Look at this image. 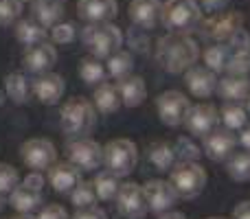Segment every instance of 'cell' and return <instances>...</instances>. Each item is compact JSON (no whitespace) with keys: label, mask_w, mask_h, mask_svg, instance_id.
I'll return each instance as SVG.
<instances>
[{"label":"cell","mask_w":250,"mask_h":219,"mask_svg":"<svg viewBox=\"0 0 250 219\" xmlns=\"http://www.w3.org/2000/svg\"><path fill=\"white\" fill-rule=\"evenodd\" d=\"M198 57H200L198 42L193 38H189L187 33L169 31V35L160 38L158 46H156V61L171 75L187 73L191 66H195Z\"/></svg>","instance_id":"obj_1"},{"label":"cell","mask_w":250,"mask_h":219,"mask_svg":"<svg viewBox=\"0 0 250 219\" xmlns=\"http://www.w3.org/2000/svg\"><path fill=\"white\" fill-rule=\"evenodd\" d=\"M62 129L66 136L70 138H83L95 129L97 123V108L92 101L83 99V97H75L64 103L60 112Z\"/></svg>","instance_id":"obj_2"},{"label":"cell","mask_w":250,"mask_h":219,"mask_svg":"<svg viewBox=\"0 0 250 219\" xmlns=\"http://www.w3.org/2000/svg\"><path fill=\"white\" fill-rule=\"evenodd\" d=\"M82 42L99 60H108L123 46V33L112 22H90L82 31Z\"/></svg>","instance_id":"obj_3"},{"label":"cell","mask_w":250,"mask_h":219,"mask_svg":"<svg viewBox=\"0 0 250 219\" xmlns=\"http://www.w3.org/2000/svg\"><path fill=\"white\" fill-rule=\"evenodd\" d=\"M169 182L173 184L180 198L193 199L207 186V171L198 160H178L169 171Z\"/></svg>","instance_id":"obj_4"},{"label":"cell","mask_w":250,"mask_h":219,"mask_svg":"<svg viewBox=\"0 0 250 219\" xmlns=\"http://www.w3.org/2000/svg\"><path fill=\"white\" fill-rule=\"evenodd\" d=\"M104 164L117 178H127L138 164V149L127 138H114L104 147Z\"/></svg>","instance_id":"obj_5"},{"label":"cell","mask_w":250,"mask_h":219,"mask_svg":"<svg viewBox=\"0 0 250 219\" xmlns=\"http://www.w3.org/2000/svg\"><path fill=\"white\" fill-rule=\"evenodd\" d=\"M200 7L195 0H167L163 4V24L173 33H189L200 22Z\"/></svg>","instance_id":"obj_6"},{"label":"cell","mask_w":250,"mask_h":219,"mask_svg":"<svg viewBox=\"0 0 250 219\" xmlns=\"http://www.w3.org/2000/svg\"><path fill=\"white\" fill-rule=\"evenodd\" d=\"M22 162L33 171H46L55 164L57 160V149L48 138H29L26 142H22L20 147Z\"/></svg>","instance_id":"obj_7"},{"label":"cell","mask_w":250,"mask_h":219,"mask_svg":"<svg viewBox=\"0 0 250 219\" xmlns=\"http://www.w3.org/2000/svg\"><path fill=\"white\" fill-rule=\"evenodd\" d=\"M117 208L125 219H143L149 211V204H147V195L143 184L136 182H125L121 184L117 193Z\"/></svg>","instance_id":"obj_8"},{"label":"cell","mask_w":250,"mask_h":219,"mask_svg":"<svg viewBox=\"0 0 250 219\" xmlns=\"http://www.w3.org/2000/svg\"><path fill=\"white\" fill-rule=\"evenodd\" d=\"M189 108H191L189 99L180 90H167L163 95H158V99H156V110H158L160 120L165 125H169V127L185 125V116Z\"/></svg>","instance_id":"obj_9"},{"label":"cell","mask_w":250,"mask_h":219,"mask_svg":"<svg viewBox=\"0 0 250 219\" xmlns=\"http://www.w3.org/2000/svg\"><path fill=\"white\" fill-rule=\"evenodd\" d=\"M68 158L82 171H95L104 164V147L90 138H77L68 145Z\"/></svg>","instance_id":"obj_10"},{"label":"cell","mask_w":250,"mask_h":219,"mask_svg":"<svg viewBox=\"0 0 250 219\" xmlns=\"http://www.w3.org/2000/svg\"><path fill=\"white\" fill-rule=\"evenodd\" d=\"M244 24V16L239 11H215L213 18L204 22V35L215 42H229Z\"/></svg>","instance_id":"obj_11"},{"label":"cell","mask_w":250,"mask_h":219,"mask_svg":"<svg viewBox=\"0 0 250 219\" xmlns=\"http://www.w3.org/2000/svg\"><path fill=\"white\" fill-rule=\"evenodd\" d=\"M217 120H220V112H217L215 105L198 103V105H191L189 112H187L185 127L189 129L191 136L204 138L208 132H213L217 127Z\"/></svg>","instance_id":"obj_12"},{"label":"cell","mask_w":250,"mask_h":219,"mask_svg":"<svg viewBox=\"0 0 250 219\" xmlns=\"http://www.w3.org/2000/svg\"><path fill=\"white\" fill-rule=\"evenodd\" d=\"M202 140H204V154H207V158H211L213 162H222V160L230 158L235 145H237V136H235L233 129H229L226 125L224 127L217 125Z\"/></svg>","instance_id":"obj_13"},{"label":"cell","mask_w":250,"mask_h":219,"mask_svg":"<svg viewBox=\"0 0 250 219\" xmlns=\"http://www.w3.org/2000/svg\"><path fill=\"white\" fill-rule=\"evenodd\" d=\"M145 189V195H147V204H149V211L151 213H167L176 206L178 202V191L173 189L171 182L167 180H147L143 184Z\"/></svg>","instance_id":"obj_14"},{"label":"cell","mask_w":250,"mask_h":219,"mask_svg":"<svg viewBox=\"0 0 250 219\" xmlns=\"http://www.w3.org/2000/svg\"><path fill=\"white\" fill-rule=\"evenodd\" d=\"M57 64V51L53 44H48L46 40L33 46H26L24 55H22V66L24 70L33 75H42V73H51V68Z\"/></svg>","instance_id":"obj_15"},{"label":"cell","mask_w":250,"mask_h":219,"mask_svg":"<svg viewBox=\"0 0 250 219\" xmlns=\"http://www.w3.org/2000/svg\"><path fill=\"white\" fill-rule=\"evenodd\" d=\"M217 73H213L207 66H191L185 73V83L189 92L198 99H208L213 92H217Z\"/></svg>","instance_id":"obj_16"},{"label":"cell","mask_w":250,"mask_h":219,"mask_svg":"<svg viewBox=\"0 0 250 219\" xmlns=\"http://www.w3.org/2000/svg\"><path fill=\"white\" fill-rule=\"evenodd\" d=\"M48 182L57 193L70 195L82 182V169H77L73 162H55L48 169Z\"/></svg>","instance_id":"obj_17"},{"label":"cell","mask_w":250,"mask_h":219,"mask_svg":"<svg viewBox=\"0 0 250 219\" xmlns=\"http://www.w3.org/2000/svg\"><path fill=\"white\" fill-rule=\"evenodd\" d=\"M127 11L129 20L138 29H154L163 18V4H160V0H132Z\"/></svg>","instance_id":"obj_18"},{"label":"cell","mask_w":250,"mask_h":219,"mask_svg":"<svg viewBox=\"0 0 250 219\" xmlns=\"http://www.w3.org/2000/svg\"><path fill=\"white\" fill-rule=\"evenodd\" d=\"M66 83L64 77L57 73H42L33 81V92L44 105H55L64 97Z\"/></svg>","instance_id":"obj_19"},{"label":"cell","mask_w":250,"mask_h":219,"mask_svg":"<svg viewBox=\"0 0 250 219\" xmlns=\"http://www.w3.org/2000/svg\"><path fill=\"white\" fill-rule=\"evenodd\" d=\"M77 13L86 22H110L119 13L117 0H79Z\"/></svg>","instance_id":"obj_20"},{"label":"cell","mask_w":250,"mask_h":219,"mask_svg":"<svg viewBox=\"0 0 250 219\" xmlns=\"http://www.w3.org/2000/svg\"><path fill=\"white\" fill-rule=\"evenodd\" d=\"M117 88H119V95H121V101H123L125 108H138V105L145 103L147 86H145V79H143L141 75L129 73L127 77L117 79Z\"/></svg>","instance_id":"obj_21"},{"label":"cell","mask_w":250,"mask_h":219,"mask_svg":"<svg viewBox=\"0 0 250 219\" xmlns=\"http://www.w3.org/2000/svg\"><path fill=\"white\" fill-rule=\"evenodd\" d=\"M217 95L226 101L239 103V101L250 97V79L246 75H230L229 73L226 77H222L220 81H217Z\"/></svg>","instance_id":"obj_22"},{"label":"cell","mask_w":250,"mask_h":219,"mask_svg":"<svg viewBox=\"0 0 250 219\" xmlns=\"http://www.w3.org/2000/svg\"><path fill=\"white\" fill-rule=\"evenodd\" d=\"M92 99H95L92 103H95L97 112H101V114H114V112L123 105L121 95H119V88L110 81L97 83L95 92H92Z\"/></svg>","instance_id":"obj_23"},{"label":"cell","mask_w":250,"mask_h":219,"mask_svg":"<svg viewBox=\"0 0 250 219\" xmlns=\"http://www.w3.org/2000/svg\"><path fill=\"white\" fill-rule=\"evenodd\" d=\"M9 195H11V198H9V204H11L18 213H33L35 208H40L44 202L42 191L29 189V186H24V184H18Z\"/></svg>","instance_id":"obj_24"},{"label":"cell","mask_w":250,"mask_h":219,"mask_svg":"<svg viewBox=\"0 0 250 219\" xmlns=\"http://www.w3.org/2000/svg\"><path fill=\"white\" fill-rule=\"evenodd\" d=\"M147 158L158 171H171V167L176 164V149L165 140H156L147 149Z\"/></svg>","instance_id":"obj_25"},{"label":"cell","mask_w":250,"mask_h":219,"mask_svg":"<svg viewBox=\"0 0 250 219\" xmlns=\"http://www.w3.org/2000/svg\"><path fill=\"white\" fill-rule=\"evenodd\" d=\"M33 13L40 24L55 26L64 16V4H62V0H35Z\"/></svg>","instance_id":"obj_26"},{"label":"cell","mask_w":250,"mask_h":219,"mask_svg":"<svg viewBox=\"0 0 250 219\" xmlns=\"http://www.w3.org/2000/svg\"><path fill=\"white\" fill-rule=\"evenodd\" d=\"M4 92L7 99H11V103L24 105L29 101V81L22 73H9L4 77Z\"/></svg>","instance_id":"obj_27"},{"label":"cell","mask_w":250,"mask_h":219,"mask_svg":"<svg viewBox=\"0 0 250 219\" xmlns=\"http://www.w3.org/2000/svg\"><path fill=\"white\" fill-rule=\"evenodd\" d=\"M16 38H18V42L24 44V46H33V44H40L46 40V29H44V24H40V22L20 20L16 24Z\"/></svg>","instance_id":"obj_28"},{"label":"cell","mask_w":250,"mask_h":219,"mask_svg":"<svg viewBox=\"0 0 250 219\" xmlns=\"http://www.w3.org/2000/svg\"><path fill=\"white\" fill-rule=\"evenodd\" d=\"M92 184H95V191H97V198L104 199V202H110V199H117V193L119 189H121V184H119V178L114 176L112 171H101L95 176V180H92Z\"/></svg>","instance_id":"obj_29"},{"label":"cell","mask_w":250,"mask_h":219,"mask_svg":"<svg viewBox=\"0 0 250 219\" xmlns=\"http://www.w3.org/2000/svg\"><path fill=\"white\" fill-rule=\"evenodd\" d=\"M79 75H82V79L86 83H90V86H97V83L105 81V75H108V70L104 68V64H101L99 57L90 55V57H82V60H79Z\"/></svg>","instance_id":"obj_30"},{"label":"cell","mask_w":250,"mask_h":219,"mask_svg":"<svg viewBox=\"0 0 250 219\" xmlns=\"http://www.w3.org/2000/svg\"><path fill=\"white\" fill-rule=\"evenodd\" d=\"M229 57H230L229 44L217 42V44H213V46H208L207 51H204V66L211 68L213 73H222V70H226Z\"/></svg>","instance_id":"obj_31"},{"label":"cell","mask_w":250,"mask_h":219,"mask_svg":"<svg viewBox=\"0 0 250 219\" xmlns=\"http://www.w3.org/2000/svg\"><path fill=\"white\" fill-rule=\"evenodd\" d=\"M226 169H229V176L235 182H250V149L239 151V154H230Z\"/></svg>","instance_id":"obj_32"},{"label":"cell","mask_w":250,"mask_h":219,"mask_svg":"<svg viewBox=\"0 0 250 219\" xmlns=\"http://www.w3.org/2000/svg\"><path fill=\"white\" fill-rule=\"evenodd\" d=\"M132 55L127 51H117L114 55L108 57V75L114 79H123L132 73Z\"/></svg>","instance_id":"obj_33"},{"label":"cell","mask_w":250,"mask_h":219,"mask_svg":"<svg viewBox=\"0 0 250 219\" xmlns=\"http://www.w3.org/2000/svg\"><path fill=\"white\" fill-rule=\"evenodd\" d=\"M246 119H248V110H244L239 103L235 101H229V103L222 108V123L226 125L229 129H242L246 125Z\"/></svg>","instance_id":"obj_34"},{"label":"cell","mask_w":250,"mask_h":219,"mask_svg":"<svg viewBox=\"0 0 250 219\" xmlns=\"http://www.w3.org/2000/svg\"><path fill=\"white\" fill-rule=\"evenodd\" d=\"M70 202L77 208H86V206H95L97 202V191L92 182H79V186L70 193Z\"/></svg>","instance_id":"obj_35"},{"label":"cell","mask_w":250,"mask_h":219,"mask_svg":"<svg viewBox=\"0 0 250 219\" xmlns=\"http://www.w3.org/2000/svg\"><path fill=\"white\" fill-rule=\"evenodd\" d=\"M226 73H230V75H248L250 73V48L230 51L229 64H226Z\"/></svg>","instance_id":"obj_36"},{"label":"cell","mask_w":250,"mask_h":219,"mask_svg":"<svg viewBox=\"0 0 250 219\" xmlns=\"http://www.w3.org/2000/svg\"><path fill=\"white\" fill-rule=\"evenodd\" d=\"M20 184V173L16 167L7 162H0V193H11L16 186Z\"/></svg>","instance_id":"obj_37"},{"label":"cell","mask_w":250,"mask_h":219,"mask_svg":"<svg viewBox=\"0 0 250 219\" xmlns=\"http://www.w3.org/2000/svg\"><path fill=\"white\" fill-rule=\"evenodd\" d=\"M22 13V0H0V26H9Z\"/></svg>","instance_id":"obj_38"},{"label":"cell","mask_w":250,"mask_h":219,"mask_svg":"<svg viewBox=\"0 0 250 219\" xmlns=\"http://www.w3.org/2000/svg\"><path fill=\"white\" fill-rule=\"evenodd\" d=\"M173 149H176V156L180 160H198L200 156L204 154V151L200 149V147L195 145L191 138H187V136L178 138V142H176V147H173Z\"/></svg>","instance_id":"obj_39"},{"label":"cell","mask_w":250,"mask_h":219,"mask_svg":"<svg viewBox=\"0 0 250 219\" xmlns=\"http://www.w3.org/2000/svg\"><path fill=\"white\" fill-rule=\"evenodd\" d=\"M75 35H77V31H75L73 22H57L51 29V38L55 44H70L75 40Z\"/></svg>","instance_id":"obj_40"},{"label":"cell","mask_w":250,"mask_h":219,"mask_svg":"<svg viewBox=\"0 0 250 219\" xmlns=\"http://www.w3.org/2000/svg\"><path fill=\"white\" fill-rule=\"evenodd\" d=\"M38 219H68V213L62 204H46L38 213Z\"/></svg>","instance_id":"obj_41"},{"label":"cell","mask_w":250,"mask_h":219,"mask_svg":"<svg viewBox=\"0 0 250 219\" xmlns=\"http://www.w3.org/2000/svg\"><path fill=\"white\" fill-rule=\"evenodd\" d=\"M73 219H108V215L99 206H86V208H77Z\"/></svg>","instance_id":"obj_42"},{"label":"cell","mask_w":250,"mask_h":219,"mask_svg":"<svg viewBox=\"0 0 250 219\" xmlns=\"http://www.w3.org/2000/svg\"><path fill=\"white\" fill-rule=\"evenodd\" d=\"M226 44H229L230 51H242V48H250V35H248L244 29H239L237 33H235Z\"/></svg>","instance_id":"obj_43"},{"label":"cell","mask_w":250,"mask_h":219,"mask_svg":"<svg viewBox=\"0 0 250 219\" xmlns=\"http://www.w3.org/2000/svg\"><path fill=\"white\" fill-rule=\"evenodd\" d=\"M22 184L29 186V189L42 191V186H44V176H42V171H33V173H29V176H26L24 180H22Z\"/></svg>","instance_id":"obj_44"},{"label":"cell","mask_w":250,"mask_h":219,"mask_svg":"<svg viewBox=\"0 0 250 219\" xmlns=\"http://www.w3.org/2000/svg\"><path fill=\"white\" fill-rule=\"evenodd\" d=\"M229 2H230V0H200V4H202L207 11H211V13L222 11V9H224Z\"/></svg>","instance_id":"obj_45"},{"label":"cell","mask_w":250,"mask_h":219,"mask_svg":"<svg viewBox=\"0 0 250 219\" xmlns=\"http://www.w3.org/2000/svg\"><path fill=\"white\" fill-rule=\"evenodd\" d=\"M233 219H250V202H242L235 206Z\"/></svg>","instance_id":"obj_46"},{"label":"cell","mask_w":250,"mask_h":219,"mask_svg":"<svg viewBox=\"0 0 250 219\" xmlns=\"http://www.w3.org/2000/svg\"><path fill=\"white\" fill-rule=\"evenodd\" d=\"M239 142H242L244 149H250V125H244L242 134H239Z\"/></svg>","instance_id":"obj_47"},{"label":"cell","mask_w":250,"mask_h":219,"mask_svg":"<svg viewBox=\"0 0 250 219\" xmlns=\"http://www.w3.org/2000/svg\"><path fill=\"white\" fill-rule=\"evenodd\" d=\"M158 219H187V217L178 211H167V213H160Z\"/></svg>","instance_id":"obj_48"},{"label":"cell","mask_w":250,"mask_h":219,"mask_svg":"<svg viewBox=\"0 0 250 219\" xmlns=\"http://www.w3.org/2000/svg\"><path fill=\"white\" fill-rule=\"evenodd\" d=\"M11 219H38V217H31V213H20V215H16Z\"/></svg>","instance_id":"obj_49"},{"label":"cell","mask_w":250,"mask_h":219,"mask_svg":"<svg viewBox=\"0 0 250 219\" xmlns=\"http://www.w3.org/2000/svg\"><path fill=\"white\" fill-rule=\"evenodd\" d=\"M4 99H7V92H2V90H0V105L4 103Z\"/></svg>","instance_id":"obj_50"},{"label":"cell","mask_w":250,"mask_h":219,"mask_svg":"<svg viewBox=\"0 0 250 219\" xmlns=\"http://www.w3.org/2000/svg\"><path fill=\"white\" fill-rule=\"evenodd\" d=\"M4 204H7V202H4V198H2V193H0V211H2V208H4Z\"/></svg>","instance_id":"obj_51"},{"label":"cell","mask_w":250,"mask_h":219,"mask_svg":"<svg viewBox=\"0 0 250 219\" xmlns=\"http://www.w3.org/2000/svg\"><path fill=\"white\" fill-rule=\"evenodd\" d=\"M246 101H248V105H246V110H248V114H250V97H248V99H246Z\"/></svg>","instance_id":"obj_52"},{"label":"cell","mask_w":250,"mask_h":219,"mask_svg":"<svg viewBox=\"0 0 250 219\" xmlns=\"http://www.w3.org/2000/svg\"><path fill=\"white\" fill-rule=\"evenodd\" d=\"M208 219H226V217H208Z\"/></svg>","instance_id":"obj_53"},{"label":"cell","mask_w":250,"mask_h":219,"mask_svg":"<svg viewBox=\"0 0 250 219\" xmlns=\"http://www.w3.org/2000/svg\"><path fill=\"white\" fill-rule=\"evenodd\" d=\"M22 2H35V0H22Z\"/></svg>","instance_id":"obj_54"},{"label":"cell","mask_w":250,"mask_h":219,"mask_svg":"<svg viewBox=\"0 0 250 219\" xmlns=\"http://www.w3.org/2000/svg\"><path fill=\"white\" fill-rule=\"evenodd\" d=\"M62 2H64V0H62Z\"/></svg>","instance_id":"obj_55"}]
</instances>
